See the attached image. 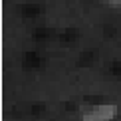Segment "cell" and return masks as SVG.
Masks as SVG:
<instances>
[{
  "instance_id": "obj_1",
  "label": "cell",
  "mask_w": 121,
  "mask_h": 121,
  "mask_svg": "<svg viewBox=\"0 0 121 121\" xmlns=\"http://www.w3.org/2000/svg\"><path fill=\"white\" fill-rule=\"evenodd\" d=\"M113 107H97L95 111H91L89 115H85L83 121H109L113 117Z\"/></svg>"
}]
</instances>
